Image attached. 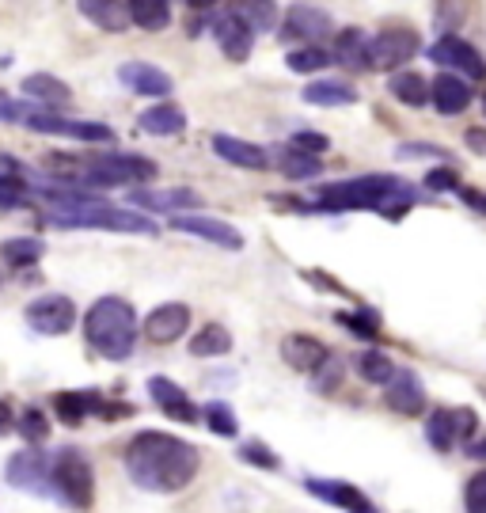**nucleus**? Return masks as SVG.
<instances>
[{
    "mask_svg": "<svg viewBox=\"0 0 486 513\" xmlns=\"http://www.w3.org/2000/svg\"><path fill=\"white\" fill-rule=\"evenodd\" d=\"M198 464H202L198 449L183 437L164 434V430H141L126 445V472L141 491L152 494L183 491L198 475Z\"/></svg>",
    "mask_w": 486,
    "mask_h": 513,
    "instance_id": "1",
    "label": "nucleus"
},
{
    "mask_svg": "<svg viewBox=\"0 0 486 513\" xmlns=\"http://www.w3.org/2000/svg\"><path fill=\"white\" fill-rule=\"evenodd\" d=\"M418 202V190L395 175H357L346 183H327L319 187V213H354V209H373L384 217H403Z\"/></svg>",
    "mask_w": 486,
    "mask_h": 513,
    "instance_id": "2",
    "label": "nucleus"
},
{
    "mask_svg": "<svg viewBox=\"0 0 486 513\" xmlns=\"http://www.w3.org/2000/svg\"><path fill=\"white\" fill-rule=\"evenodd\" d=\"M42 221L50 228H107V232H133V236H156L160 232L156 221L145 217L141 209L111 206L95 194H84V198L65 202V206H50L42 213Z\"/></svg>",
    "mask_w": 486,
    "mask_h": 513,
    "instance_id": "3",
    "label": "nucleus"
},
{
    "mask_svg": "<svg viewBox=\"0 0 486 513\" xmlns=\"http://www.w3.org/2000/svg\"><path fill=\"white\" fill-rule=\"evenodd\" d=\"M137 312L130 301L122 297H99L84 316V335L95 354H103L107 361H122L133 354L137 346Z\"/></svg>",
    "mask_w": 486,
    "mask_h": 513,
    "instance_id": "4",
    "label": "nucleus"
},
{
    "mask_svg": "<svg viewBox=\"0 0 486 513\" xmlns=\"http://www.w3.org/2000/svg\"><path fill=\"white\" fill-rule=\"evenodd\" d=\"M156 160L137 152H99L69 179V187H130V183H152Z\"/></svg>",
    "mask_w": 486,
    "mask_h": 513,
    "instance_id": "5",
    "label": "nucleus"
},
{
    "mask_svg": "<svg viewBox=\"0 0 486 513\" xmlns=\"http://www.w3.org/2000/svg\"><path fill=\"white\" fill-rule=\"evenodd\" d=\"M50 479H54V498L69 502L73 510H88L92 506L95 472L80 449H61V453L50 456Z\"/></svg>",
    "mask_w": 486,
    "mask_h": 513,
    "instance_id": "6",
    "label": "nucleus"
},
{
    "mask_svg": "<svg viewBox=\"0 0 486 513\" xmlns=\"http://www.w3.org/2000/svg\"><path fill=\"white\" fill-rule=\"evenodd\" d=\"M23 126L27 130H38V133H50V137H73V141H88V145H107L114 141V130L111 126H103V122H76V118H61V114L46 111V107H35L31 103V111L23 118Z\"/></svg>",
    "mask_w": 486,
    "mask_h": 513,
    "instance_id": "7",
    "label": "nucleus"
},
{
    "mask_svg": "<svg viewBox=\"0 0 486 513\" xmlns=\"http://www.w3.org/2000/svg\"><path fill=\"white\" fill-rule=\"evenodd\" d=\"M430 61L433 65H441L445 73H456V76H471V80H483L486 76V61L483 54L464 42L460 35H441L437 42L430 46Z\"/></svg>",
    "mask_w": 486,
    "mask_h": 513,
    "instance_id": "8",
    "label": "nucleus"
},
{
    "mask_svg": "<svg viewBox=\"0 0 486 513\" xmlns=\"http://www.w3.org/2000/svg\"><path fill=\"white\" fill-rule=\"evenodd\" d=\"M8 487H16V491H31V494H46V498H54V479H50V456L38 453L35 445L31 449H23L8 460Z\"/></svg>",
    "mask_w": 486,
    "mask_h": 513,
    "instance_id": "9",
    "label": "nucleus"
},
{
    "mask_svg": "<svg viewBox=\"0 0 486 513\" xmlns=\"http://www.w3.org/2000/svg\"><path fill=\"white\" fill-rule=\"evenodd\" d=\"M418 54V35L411 27H388L369 38V69H399Z\"/></svg>",
    "mask_w": 486,
    "mask_h": 513,
    "instance_id": "10",
    "label": "nucleus"
},
{
    "mask_svg": "<svg viewBox=\"0 0 486 513\" xmlns=\"http://www.w3.org/2000/svg\"><path fill=\"white\" fill-rule=\"evenodd\" d=\"M27 323L38 335H65L76 323V304L69 297H57V293L38 297V301L27 304Z\"/></svg>",
    "mask_w": 486,
    "mask_h": 513,
    "instance_id": "11",
    "label": "nucleus"
},
{
    "mask_svg": "<svg viewBox=\"0 0 486 513\" xmlns=\"http://www.w3.org/2000/svg\"><path fill=\"white\" fill-rule=\"evenodd\" d=\"M171 228L175 232H190V236H202L206 244H217L225 251H240L243 247V232L228 221H217V217H202V213H179L171 217Z\"/></svg>",
    "mask_w": 486,
    "mask_h": 513,
    "instance_id": "12",
    "label": "nucleus"
},
{
    "mask_svg": "<svg viewBox=\"0 0 486 513\" xmlns=\"http://www.w3.org/2000/svg\"><path fill=\"white\" fill-rule=\"evenodd\" d=\"M335 31V19L327 16L316 4H293L285 12V38H297V42H308V46H319V38H327Z\"/></svg>",
    "mask_w": 486,
    "mask_h": 513,
    "instance_id": "13",
    "label": "nucleus"
},
{
    "mask_svg": "<svg viewBox=\"0 0 486 513\" xmlns=\"http://www.w3.org/2000/svg\"><path fill=\"white\" fill-rule=\"evenodd\" d=\"M388 392H384V403L392 407L395 415H422L426 411V384L418 380V373H411V369H395V377L384 384Z\"/></svg>",
    "mask_w": 486,
    "mask_h": 513,
    "instance_id": "14",
    "label": "nucleus"
},
{
    "mask_svg": "<svg viewBox=\"0 0 486 513\" xmlns=\"http://www.w3.org/2000/svg\"><path fill=\"white\" fill-rule=\"evenodd\" d=\"M118 80H122L133 95H149V99H168V95L175 92L171 76L164 73V69L149 65V61H126V65H118Z\"/></svg>",
    "mask_w": 486,
    "mask_h": 513,
    "instance_id": "15",
    "label": "nucleus"
},
{
    "mask_svg": "<svg viewBox=\"0 0 486 513\" xmlns=\"http://www.w3.org/2000/svg\"><path fill=\"white\" fill-rule=\"evenodd\" d=\"M209 145H213V152H217L225 164H232V168H247V171L270 168V156H266V149L255 145V141H243V137H232V133H213Z\"/></svg>",
    "mask_w": 486,
    "mask_h": 513,
    "instance_id": "16",
    "label": "nucleus"
},
{
    "mask_svg": "<svg viewBox=\"0 0 486 513\" xmlns=\"http://www.w3.org/2000/svg\"><path fill=\"white\" fill-rule=\"evenodd\" d=\"M281 361L297 373H319L331 361V350H327V342L312 339V335H285L281 339Z\"/></svg>",
    "mask_w": 486,
    "mask_h": 513,
    "instance_id": "17",
    "label": "nucleus"
},
{
    "mask_svg": "<svg viewBox=\"0 0 486 513\" xmlns=\"http://www.w3.org/2000/svg\"><path fill=\"white\" fill-rule=\"evenodd\" d=\"M187 327H190V308L179 301L160 304V308H152L149 316H145V335H149V342H160V346L179 342Z\"/></svg>",
    "mask_w": 486,
    "mask_h": 513,
    "instance_id": "18",
    "label": "nucleus"
},
{
    "mask_svg": "<svg viewBox=\"0 0 486 513\" xmlns=\"http://www.w3.org/2000/svg\"><path fill=\"white\" fill-rule=\"evenodd\" d=\"M133 206L141 209H152V213H171V217H179V209L187 213V209H202V194L190 187H171V190H133L130 194Z\"/></svg>",
    "mask_w": 486,
    "mask_h": 513,
    "instance_id": "19",
    "label": "nucleus"
},
{
    "mask_svg": "<svg viewBox=\"0 0 486 513\" xmlns=\"http://www.w3.org/2000/svg\"><path fill=\"white\" fill-rule=\"evenodd\" d=\"M209 31L217 38V46L225 50L228 61H247L251 57V46H255V31L251 27H243L236 16H228V12H217V16L209 19Z\"/></svg>",
    "mask_w": 486,
    "mask_h": 513,
    "instance_id": "20",
    "label": "nucleus"
},
{
    "mask_svg": "<svg viewBox=\"0 0 486 513\" xmlns=\"http://www.w3.org/2000/svg\"><path fill=\"white\" fill-rule=\"evenodd\" d=\"M304 487L323 498V502H331L338 510H350V513H361V510H373V502L365 498V494L357 491L354 483H342V479H319V475H308L304 479Z\"/></svg>",
    "mask_w": 486,
    "mask_h": 513,
    "instance_id": "21",
    "label": "nucleus"
},
{
    "mask_svg": "<svg viewBox=\"0 0 486 513\" xmlns=\"http://www.w3.org/2000/svg\"><path fill=\"white\" fill-rule=\"evenodd\" d=\"M80 16L92 19L99 31L107 35H122L130 31V12H126V0H76Z\"/></svg>",
    "mask_w": 486,
    "mask_h": 513,
    "instance_id": "22",
    "label": "nucleus"
},
{
    "mask_svg": "<svg viewBox=\"0 0 486 513\" xmlns=\"http://www.w3.org/2000/svg\"><path fill=\"white\" fill-rule=\"evenodd\" d=\"M149 392H152V399H156V407H160V411H164L168 418H175V422H198V407H194V403L183 396V388H179L175 380L152 377L149 380Z\"/></svg>",
    "mask_w": 486,
    "mask_h": 513,
    "instance_id": "23",
    "label": "nucleus"
},
{
    "mask_svg": "<svg viewBox=\"0 0 486 513\" xmlns=\"http://www.w3.org/2000/svg\"><path fill=\"white\" fill-rule=\"evenodd\" d=\"M430 99L441 114H460V111H468V103H471V84L456 73H441L430 84Z\"/></svg>",
    "mask_w": 486,
    "mask_h": 513,
    "instance_id": "24",
    "label": "nucleus"
},
{
    "mask_svg": "<svg viewBox=\"0 0 486 513\" xmlns=\"http://www.w3.org/2000/svg\"><path fill=\"white\" fill-rule=\"evenodd\" d=\"M54 407H57V418H61L65 426H80L88 415H103L107 403H103L99 392H57Z\"/></svg>",
    "mask_w": 486,
    "mask_h": 513,
    "instance_id": "25",
    "label": "nucleus"
},
{
    "mask_svg": "<svg viewBox=\"0 0 486 513\" xmlns=\"http://www.w3.org/2000/svg\"><path fill=\"white\" fill-rule=\"evenodd\" d=\"M228 16H236L255 35L278 27V4L274 0H228Z\"/></svg>",
    "mask_w": 486,
    "mask_h": 513,
    "instance_id": "26",
    "label": "nucleus"
},
{
    "mask_svg": "<svg viewBox=\"0 0 486 513\" xmlns=\"http://www.w3.org/2000/svg\"><path fill=\"white\" fill-rule=\"evenodd\" d=\"M23 92H27V99H35L38 107H46V111L73 99L69 84H65V80H57V76H50V73H31L27 80H23Z\"/></svg>",
    "mask_w": 486,
    "mask_h": 513,
    "instance_id": "27",
    "label": "nucleus"
},
{
    "mask_svg": "<svg viewBox=\"0 0 486 513\" xmlns=\"http://www.w3.org/2000/svg\"><path fill=\"white\" fill-rule=\"evenodd\" d=\"M187 126V114L175 103H152L149 111L141 114V130L152 133V137H175Z\"/></svg>",
    "mask_w": 486,
    "mask_h": 513,
    "instance_id": "28",
    "label": "nucleus"
},
{
    "mask_svg": "<svg viewBox=\"0 0 486 513\" xmlns=\"http://www.w3.org/2000/svg\"><path fill=\"white\" fill-rule=\"evenodd\" d=\"M331 61L346 65V69H369V38H365V31H357V27L338 31Z\"/></svg>",
    "mask_w": 486,
    "mask_h": 513,
    "instance_id": "29",
    "label": "nucleus"
},
{
    "mask_svg": "<svg viewBox=\"0 0 486 513\" xmlns=\"http://www.w3.org/2000/svg\"><path fill=\"white\" fill-rule=\"evenodd\" d=\"M304 103H312V107H350V103H357V88H350L346 80H312L304 88Z\"/></svg>",
    "mask_w": 486,
    "mask_h": 513,
    "instance_id": "30",
    "label": "nucleus"
},
{
    "mask_svg": "<svg viewBox=\"0 0 486 513\" xmlns=\"http://www.w3.org/2000/svg\"><path fill=\"white\" fill-rule=\"evenodd\" d=\"M130 23L145 31H164L171 23V0H126Z\"/></svg>",
    "mask_w": 486,
    "mask_h": 513,
    "instance_id": "31",
    "label": "nucleus"
},
{
    "mask_svg": "<svg viewBox=\"0 0 486 513\" xmlns=\"http://www.w3.org/2000/svg\"><path fill=\"white\" fill-rule=\"evenodd\" d=\"M232 350V335H228L221 323H206L202 331L190 335V354L194 358H221Z\"/></svg>",
    "mask_w": 486,
    "mask_h": 513,
    "instance_id": "32",
    "label": "nucleus"
},
{
    "mask_svg": "<svg viewBox=\"0 0 486 513\" xmlns=\"http://www.w3.org/2000/svg\"><path fill=\"white\" fill-rule=\"evenodd\" d=\"M388 92L399 99V103H407V107H422L426 99H430V84H426V76L418 73H395L388 80Z\"/></svg>",
    "mask_w": 486,
    "mask_h": 513,
    "instance_id": "33",
    "label": "nucleus"
},
{
    "mask_svg": "<svg viewBox=\"0 0 486 513\" xmlns=\"http://www.w3.org/2000/svg\"><path fill=\"white\" fill-rule=\"evenodd\" d=\"M42 251H46V244L35 236H12V240L0 244V259L8 266H31L42 259Z\"/></svg>",
    "mask_w": 486,
    "mask_h": 513,
    "instance_id": "34",
    "label": "nucleus"
},
{
    "mask_svg": "<svg viewBox=\"0 0 486 513\" xmlns=\"http://www.w3.org/2000/svg\"><path fill=\"white\" fill-rule=\"evenodd\" d=\"M426 441H430L437 453H449L456 445V422H452V407H437L426 422Z\"/></svg>",
    "mask_w": 486,
    "mask_h": 513,
    "instance_id": "35",
    "label": "nucleus"
},
{
    "mask_svg": "<svg viewBox=\"0 0 486 513\" xmlns=\"http://www.w3.org/2000/svg\"><path fill=\"white\" fill-rule=\"evenodd\" d=\"M357 373L369 384H388L395 377V361L380 350H365V354H357Z\"/></svg>",
    "mask_w": 486,
    "mask_h": 513,
    "instance_id": "36",
    "label": "nucleus"
},
{
    "mask_svg": "<svg viewBox=\"0 0 486 513\" xmlns=\"http://www.w3.org/2000/svg\"><path fill=\"white\" fill-rule=\"evenodd\" d=\"M281 171H285V179H316L323 164H319V156H308V152H297V149H281Z\"/></svg>",
    "mask_w": 486,
    "mask_h": 513,
    "instance_id": "37",
    "label": "nucleus"
},
{
    "mask_svg": "<svg viewBox=\"0 0 486 513\" xmlns=\"http://www.w3.org/2000/svg\"><path fill=\"white\" fill-rule=\"evenodd\" d=\"M285 65H289L293 73H319V69L331 65V54H327L323 46H300V50H289Z\"/></svg>",
    "mask_w": 486,
    "mask_h": 513,
    "instance_id": "38",
    "label": "nucleus"
},
{
    "mask_svg": "<svg viewBox=\"0 0 486 513\" xmlns=\"http://www.w3.org/2000/svg\"><path fill=\"white\" fill-rule=\"evenodd\" d=\"M206 426L213 430V434L221 437H236V415H232V407L228 403H221V399H213V403H206Z\"/></svg>",
    "mask_w": 486,
    "mask_h": 513,
    "instance_id": "39",
    "label": "nucleus"
},
{
    "mask_svg": "<svg viewBox=\"0 0 486 513\" xmlns=\"http://www.w3.org/2000/svg\"><path fill=\"white\" fill-rule=\"evenodd\" d=\"M19 434L27 437L31 445H38V441H46L50 437V422H46V415L38 411V407H27L23 415H19V426H16Z\"/></svg>",
    "mask_w": 486,
    "mask_h": 513,
    "instance_id": "40",
    "label": "nucleus"
},
{
    "mask_svg": "<svg viewBox=\"0 0 486 513\" xmlns=\"http://www.w3.org/2000/svg\"><path fill=\"white\" fill-rule=\"evenodd\" d=\"M350 335H357V339H376L380 335V327H376L373 316H365V312H338L335 316Z\"/></svg>",
    "mask_w": 486,
    "mask_h": 513,
    "instance_id": "41",
    "label": "nucleus"
},
{
    "mask_svg": "<svg viewBox=\"0 0 486 513\" xmlns=\"http://www.w3.org/2000/svg\"><path fill=\"white\" fill-rule=\"evenodd\" d=\"M289 149L308 152V156H323V152L331 149V137H327V133L300 130V133H293V141H289Z\"/></svg>",
    "mask_w": 486,
    "mask_h": 513,
    "instance_id": "42",
    "label": "nucleus"
},
{
    "mask_svg": "<svg viewBox=\"0 0 486 513\" xmlns=\"http://www.w3.org/2000/svg\"><path fill=\"white\" fill-rule=\"evenodd\" d=\"M240 460L255 464V468H266V472H274V468H278V456L270 453L262 441H243V445H240Z\"/></svg>",
    "mask_w": 486,
    "mask_h": 513,
    "instance_id": "43",
    "label": "nucleus"
},
{
    "mask_svg": "<svg viewBox=\"0 0 486 513\" xmlns=\"http://www.w3.org/2000/svg\"><path fill=\"white\" fill-rule=\"evenodd\" d=\"M464 510L486 513V472H475L464 487Z\"/></svg>",
    "mask_w": 486,
    "mask_h": 513,
    "instance_id": "44",
    "label": "nucleus"
},
{
    "mask_svg": "<svg viewBox=\"0 0 486 513\" xmlns=\"http://www.w3.org/2000/svg\"><path fill=\"white\" fill-rule=\"evenodd\" d=\"M452 422H456V441H471L479 434V415L471 407H452Z\"/></svg>",
    "mask_w": 486,
    "mask_h": 513,
    "instance_id": "45",
    "label": "nucleus"
},
{
    "mask_svg": "<svg viewBox=\"0 0 486 513\" xmlns=\"http://www.w3.org/2000/svg\"><path fill=\"white\" fill-rule=\"evenodd\" d=\"M426 190H460V175L452 168H433L430 175H426Z\"/></svg>",
    "mask_w": 486,
    "mask_h": 513,
    "instance_id": "46",
    "label": "nucleus"
},
{
    "mask_svg": "<svg viewBox=\"0 0 486 513\" xmlns=\"http://www.w3.org/2000/svg\"><path fill=\"white\" fill-rule=\"evenodd\" d=\"M399 156L403 160H418V156H437V160H449L445 149H437V145H422V141H414V145H399Z\"/></svg>",
    "mask_w": 486,
    "mask_h": 513,
    "instance_id": "47",
    "label": "nucleus"
},
{
    "mask_svg": "<svg viewBox=\"0 0 486 513\" xmlns=\"http://www.w3.org/2000/svg\"><path fill=\"white\" fill-rule=\"evenodd\" d=\"M316 377H319V392H331V388L338 384V377H342V369H338V361L331 358L327 365H323V369H319Z\"/></svg>",
    "mask_w": 486,
    "mask_h": 513,
    "instance_id": "48",
    "label": "nucleus"
},
{
    "mask_svg": "<svg viewBox=\"0 0 486 513\" xmlns=\"http://www.w3.org/2000/svg\"><path fill=\"white\" fill-rule=\"evenodd\" d=\"M464 141H468L471 152H479V156H486V130H479V126H471L468 133H464Z\"/></svg>",
    "mask_w": 486,
    "mask_h": 513,
    "instance_id": "49",
    "label": "nucleus"
},
{
    "mask_svg": "<svg viewBox=\"0 0 486 513\" xmlns=\"http://www.w3.org/2000/svg\"><path fill=\"white\" fill-rule=\"evenodd\" d=\"M460 198H464V202H468V206L475 209V213H486V198H483V194H479V190L460 187Z\"/></svg>",
    "mask_w": 486,
    "mask_h": 513,
    "instance_id": "50",
    "label": "nucleus"
},
{
    "mask_svg": "<svg viewBox=\"0 0 486 513\" xmlns=\"http://www.w3.org/2000/svg\"><path fill=\"white\" fill-rule=\"evenodd\" d=\"M468 456H475V460H486V437H471Z\"/></svg>",
    "mask_w": 486,
    "mask_h": 513,
    "instance_id": "51",
    "label": "nucleus"
},
{
    "mask_svg": "<svg viewBox=\"0 0 486 513\" xmlns=\"http://www.w3.org/2000/svg\"><path fill=\"white\" fill-rule=\"evenodd\" d=\"M12 430V407L0 399V434H8Z\"/></svg>",
    "mask_w": 486,
    "mask_h": 513,
    "instance_id": "52",
    "label": "nucleus"
},
{
    "mask_svg": "<svg viewBox=\"0 0 486 513\" xmlns=\"http://www.w3.org/2000/svg\"><path fill=\"white\" fill-rule=\"evenodd\" d=\"M183 4H187V8H198V12H206V8H213L217 0H183Z\"/></svg>",
    "mask_w": 486,
    "mask_h": 513,
    "instance_id": "53",
    "label": "nucleus"
},
{
    "mask_svg": "<svg viewBox=\"0 0 486 513\" xmlns=\"http://www.w3.org/2000/svg\"><path fill=\"white\" fill-rule=\"evenodd\" d=\"M8 171H16V164H12V160H8V156H0V179H4V175H8Z\"/></svg>",
    "mask_w": 486,
    "mask_h": 513,
    "instance_id": "54",
    "label": "nucleus"
},
{
    "mask_svg": "<svg viewBox=\"0 0 486 513\" xmlns=\"http://www.w3.org/2000/svg\"><path fill=\"white\" fill-rule=\"evenodd\" d=\"M361 513H376V510H361Z\"/></svg>",
    "mask_w": 486,
    "mask_h": 513,
    "instance_id": "55",
    "label": "nucleus"
},
{
    "mask_svg": "<svg viewBox=\"0 0 486 513\" xmlns=\"http://www.w3.org/2000/svg\"><path fill=\"white\" fill-rule=\"evenodd\" d=\"M483 111H486V103H483Z\"/></svg>",
    "mask_w": 486,
    "mask_h": 513,
    "instance_id": "56",
    "label": "nucleus"
}]
</instances>
